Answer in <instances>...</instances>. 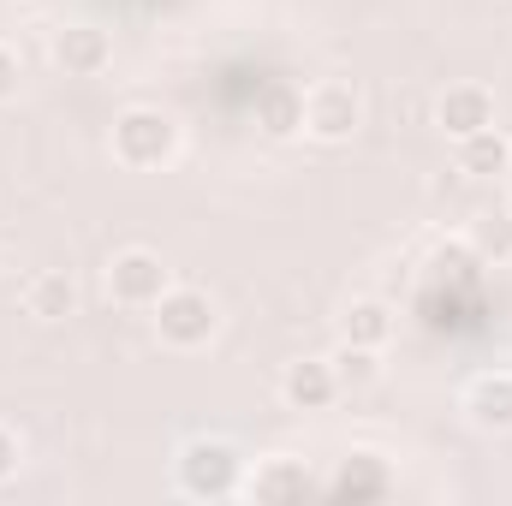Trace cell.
<instances>
[{
  "label": "cell",
  "instance_id": "1",
  "mask_svg": "<svg viewBox=\"0 0 512 506\" xmlns=\"http://www.w3.org/2000/svg\"><path fill=\"white\" fill-rule=\"evenodd\" d=\"M173 483H179V495H191V501H227V495L245 489V459H239L227 441L197 435V441L179 447V459H173Z\"/></svg>",
  "mask_w": 512,
  "mask_h": 506
},
{
  "label": "cell",
  "instance_id": "2",
  "mask_svg": "<svg viewBox=\"0 0 512 506\" xmlns=\"http://www.w3.org/2000/svg\"><path fill=\"white\" fill-rule=\"evenodd\" d=\"M173 155H179V120L173 114H161V108H126L114 120V161L120 167L149 173V167H167Z\"/></svg>",
  "mask_w": 512,
  "mask_h": 506
},
{
  "label": "cell",
  "instance_id": "3",
  "mask_svg": "<svg viewBox=\"0 0 512 506\" xmlns=\"http://www.w3.org/2000/svg\"><path fill=\"white\" fill-rule=\"evenodd\" d=\"M215 328H221V310H215L209 292H197V286H167V292H161V304H155V334H161V346L197 352V346L215 340Z\"/></svg>",
  "mask_w": 512,
  "mask_h": 506
},
{
  "label": "cell",
  "instance_id": "4",
  "mask_svg": "<svg viewBox=\"0 0 512 506\" xmlns=\"http://www.w3.org/2000/svg\"><path fill=\"white\" fill-rule=\"evenodd\" d=\"M167 286H173V268L155 251H143V245H131V251L108 262V298L126 304V310H155Z\"/></svg>",
  "mask_w": 512,
  "mask_h": 506
},
{
  "label": "cell",
  "instance_id": "5",
  "mask_svg": "<svg viewBox=\"0 0 512 506\" xmlns=\"http://www.w3.org/2000/svg\"><path fill=\"white\" fill-rule=\"evenodd\" d=\"M358 120H364V102H358L352 84L328 78V84L304 90V131H310L316 143H346V137L358 131Z\"/></svg>",
  "mask_w": 512,
  "mask_h": 506
},
{
  "label": "cell",
  "instance_id": "6",
  "mask_svg": "<svg viewBox=\"0 0 512 506\" xmlns=\"http://www.w3.org/2000/svg\"><path fill=\"white\" fill-rule=\"evenodd\" d=\"M48 54H54V66L66 78H96V72L114 66V36L96 30V24H60L54 42H48Z\"/></svg>",
  "mask_w": 512,
  "mask_h": 506
},
{
  "label": "cell",
  "instance_id": "7",
  "mask_svg": "<svg viewBox=\"0 0 512 506\" xmlns=\"http://www.w3.org/2000/svg\"><path fill=\"white\" fill-rule=\"evenodd\" d=\"M435 126L447 131L453 143L471 137V131H483V126H495V96L483 84H447L441 102H435Z\"/></svg>",
  "mask_w": 512,
  "mask_h": 506
},
{
  "label": "cell",
  "instance_id": "8",
  "mask_svg": "<svg viewBox=\"0 0 512 506\" xmlns=\"http://www.w3.org/2000/svg\"><path fill=\"white\" fill-rule=\"evenodd\" d=\"M256 131L274 137V143H286V137L304 131V90H298L292 78H268V84H256Z\"/></svg>",
  "mask_w": 512,
  "mask_h": 506
},
{
  "label": "cell",
  "instance_id": "9",
  "mask_svg": "<svg viewBox=\"0 0 512 506\" xmlns=\"http://www.w3.org/2000/svg\"><path fill=\"white\" fill-rule=\"evenodd\" d=\"M280 399H286L292 411H328V405L340 399V376H334V364H328V358H298V364H286V376H280Z\"/></svg>",
  "mask_w": 512,
  "mask_h": 506
},
{
  "label": "cell",
  "instance_id": "10",
  "mask_svg": "<svg viewBox=\"0 0 512 506\" xmlns=\"http://www.w3.org/2000/svg\"><path fill=\"white\" fill-rule=\"evenodd\" d=\"M322 489L340 501H382V495H393V471H387L382 453H346Z\"/></svg>",
  "mask_w": 512,
  "mask_h": 506
},
{
  "label": "cell",
  "instance_id": "11",
  "mask_svg": "<svg viewBox=\"0 0 512 506\" xmlns=\"http://www.w3.org/2000/svg\"><path fill=\"white\" fill-rule=\"evenodd\" d=\"M465 411H471L477 429L507 435L512 429V370H483V376L465 387Z\"/></svg>",
  "mask_w": 512,
  "mask_h": 506
},
{
  "label": "cell",
  "instance_id": "12",
  "mask_svg": "<svg viewBox=\"0 0 512 506\" xmlns=\"http://www.w3.org/2000/svg\"><path fill=\"white\" fill-rule=\"evenodd\" d=\"M310 489H316V483H310L304 459H286V453L262 459V465H256V477L245 483V495H251V501H304Z\"/></svg>",
  "mask_w": 512,
  "mask_h": 506
},
{
  "label": "cell",
  "instance_id": "13",
  "mask_svg": "<svg viewBox=\"0 0 512 506\" xmlns=\"http://www.w3.org/2000/svg\"><path fill=\"white\" fill-rule=\"evenodd\" d=\"M24 310H30L36 322H66V316L78 310V280H72L66 268H42V274L24 286Z\"/></svg>",
  "mask_w": 512,
  "mask_h": 506
},
{
  "label": "cell",
  "instance_id": "14",
  "mask_svg": "<svg viewBox=\"0 0 512 506\" xmlns=\"http://www.w3.org/2000/svg\"><path fill=\"white\" fill-rule=\"evenodd\" d=\"M459 173H465V179H495V173H512V137H501L495 126L459 137Z\"/></svg>",
  "mask_w": 512,
  "mask_h": 506
},
{
  "label": "cell",
  "instance_id": "15",
  "mask_svg": "<svg viewBox=\"0 0 512 506\" xmlns=\"http://www.w3.org/2000/svg\"><path fill=\"white\" fill-rule=\"evenodd\" d=\"M465 245H471V256L483 268H507L512 262V209L507 215H477L471 233H465Z\"/></svg>",
  "mask_w": 512,
  "mask_h": 506
},
{
  "label": "cell",
  "instance_id": "16",
  "mask_svg": "<svg viewBox=\"0 0 512 506\" xmlns=\"http://www.w3.org/2000/svg\"><path fill=\"white\" fill-rule=\"evenodd\" d=\"M340 328H346L352 346H376V352H382L387 340H393V310H387L382 298H358V304L340 316Z\"/></svg>",
  "mask_w": 512,
  "mask_h": 506
},
{
  "label": "cell",
  "instance_id": "17",
  "mask_svg": "<svg viewBox=\"0 0 512 506\" xmlns=\"http://www.w3.org/2000/svg\"><path fill=\"white\" fill-rule=\"evenodd\" d=\"M328 364H334V376H340V393L376 387V381H382V352H376V346H352V340H346Z\"/></svg>",
  "mask_w": 512,
  "mask_h": 506
},
{
  "label": "cell",
  "instance_id": "18",
  "mask_svg": "<svg viewBox=\"0 0 512 506\" xmlns=\"http://www.w3.org/2000/svg\"><path fill=\"white\" fill-rule=\"evenodd\" d=\"M18 78H24V60L0 42V102H12V96H18Z\"/></svg>",
  "mask_w": 512,
  "mask_h": 506
},
{
  "label": "cell",
  "instance_id": "19",
  "mask_svg": "<svg viewBox=\"0 0 512 506\" xmlns=\"http://www.w3.org/2000/svg\"><path fill=\"white\" fill-rule=\"evenodd\" d=\"M12 471H18V435H12V429L0 423V483H6Z\"/></svg>",
  "mask_w": 512,
  "mask_h": 506
},
{
  "label": "cell",
  "instance_id": "20",
  "mask_svg": "<svg viewBox=\"0 0 512 506\" xmlns=\"http://www.w3.org/2000/svg\"><path fill=\"white\" fill-rule=\"evenodd\" d=\"M507 209H512V203H507Z\"/></svg>",
  "mask_w": 512,
  "mask_h": 506
}]
</instances>
